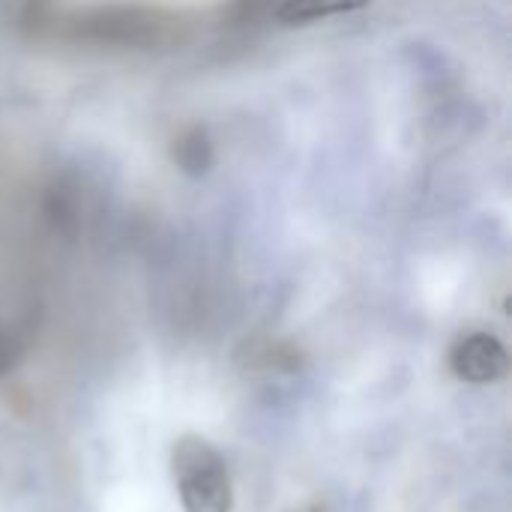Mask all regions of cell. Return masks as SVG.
Instances as JSON below:
<instances>
[{
  "label": "cell",
  "mask_w": 512,
  "mask_h": 512,
  "mask_svg": "<svg viewBox=\"0 0 512 512\" xmlns=\"http://www.w3.org/2000/svg\"><path fill=\"white\" fill-rule=\"evenodd\" d=\"M69 30L84 42L120 48H159L186 39L183 15L162 6H102L72 15Z\"/></svg>",
  "instance_id": "obj_1"
},
{
  "label": "cell",
  "mask_w": 512,
  "mask_h": 512,
  "mask_svg": "<svg viewBox=\"0 0 512 512\" xmlns=\"http://www.w3.org/2000/svg\"><path fill=\"white\" fill-rule=\"evenodd\" d=\"M171 471L183 512H231L234 486L225 459L201 435H180L171 450Z\"/></svg>",
  "instance_id": "obj_2"
},
{
  "label": "cell",
  "mask_w": 512,
  "mask_h": 512,
  "mask_svg": "<svg viewBox=\"0 0 512 512\" xmlns=\"http://www.w3.org/2000/svg\"><path fill=\"white\" fill-rule=\"evenodd\" d=\"M450 372L468 384H495L510 372V354L504 342L492 333L471 330L459 336L450 348Z\"/></svg>",
  "instance_id": "obj_3"
},
{
  "label": "cell",
  "mask_w": 512,
  "mask_h": 512,
  "mask_svg": "<svg viewBox=\"0 0 512 512\" xmlns=\"http://www.w3.org/2000/svg\"><path fill=\"white\" fill-rule=\"evenodd\" d=\"M171 159L174 165L189 174V177H201L216 165V147L213 138L204 126H186L174 135L171 141Z\"/></svg>",
  "instance_id": "obj_4"
},
{
  "label": "cell",
  "mask_w": 512,
  "mask_h": 512,
  "mask_svg": "<svg viewBox=\"0 0 512 512\" xmlns=\"http://www.w3.org/2000/svg\"><path fill=\"white\" fill-rule=\"evenodd\" d=\"M369 3L372 0H279L270 18L285 27H294V24L324 21L333 15H348V12L366 9Z\"/></svg>",
  "instance_id": "obj_5"
},
{
  "label": "cell",
  "mask_w": 512,
  "mask_h": 512,
  "mask_svg": "<svg viewBox=\"0 0 512 512\" xmlns=\"http://www.w3.org/2000/svg\"><path fill=\"white\" fill-rule=\"evenodd\" d=\"M279 0H231L228 3V18L237 24H249L258 18H270Z\"/></svg>",
  "instance_id": "obj_6"
}]
</instances>
